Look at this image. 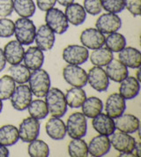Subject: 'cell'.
I'll return each mask as SVG.
<instances>
[{
    "label": "cell",
    "mask_w": 141,
    "mask_h": 157,
    "mask_svg": "<svg viewBox=\"0 0 141 157\" xmlns=\"http://www.w3.org/2000/svg\"><path fill=\"white\" fill-rule=\"evenodd\" d=\"M45 102L49 109V113L52 117H62L67 111V103L63 93L56 87L49 88L46 94Z\"/></svg>",
    "instance_id": "6da1fadb"
},
{
    "label": "cell",
    "mask_w": 141,
    "mask_h": 157,
    "mask_svg": "<svg viewBox=\"0 0 141 157\" xmlns=\"http://www.w3.org/2000/svg\"><path fill=\"white\" fill-rule=\"evenodd\" d=\"M29 88L36 97H44L50 88L49 74L42 68L33 71L28 79Z\"/></svg>",
    "instance_id": "7a4b0ae2"
},
{
    "label": "cell",
    "mask_w": 141,
    "mask_h": 157,
    "mask_svg": "<svg viewBox=\"0 0 141 157\" xmlns=\"http://www.w3.org/2000/svg\"><path fill=\"white\" fill-rule=\"evenodd\" d=\"M35 28L29 18H20L14 23V35L16 40L22 45H30L35 42Z\"/></svg>",
    "instance_id": "3957f363"
},
{
    "label": "cell",
    "mask_w": 141,
    "mask_h": 157,
    "mask_svg": "<svg viewBox=\"0 0 141 157\" xmlns=\"http://www.w3.org/2000/svg\"><path fill=\"white\" fill-rule=\"evenodd\" d=\"M45 22L49 29L57 35H62L69 29V22L64 13L58 8L52 7L46 12Z\"/></svg>",
    "instance_id": "277c9868"
},
{
    "label": "cell",
    "mask_w": 141,
    "mask_h": 157,
    "mask_svg": "<svg viewBox=\"0 0 141 157\" xmlns=\"http://www.w3.org/2000/svg\"><path fill=\"white\" fill-rule=\"evenodd\" d=\"M66 133L71 139H80L86 134L87 121L82 112H74L66 122Z\"/></svg>",
    "instance_id": "5b68a950"
},
{
    "label": "cell",
    "mask_w": 141,
    "mask_h": 157,
    "mask_svg": "<svg viewBox=\"0 0 141 157\" xmlns=\"http://www.w3.org/2000/svg\"><path fill=\"white\" fill-rule=\"evenodd\" d=\"M64 80L72 86L83 87L87 83V73L83 68L76 64H68L63 69Z\"/></svg>",
    "instance_id": "8992f818"
},
{
    "label": "cell",
    "mask_w": 141,
    "mask_h": 157,
    "mask_svg": "<svg viewBox=\"0 0 141 157\" xmlns=\"http://www.w3.org/2000/svg\"><path fill=\"white\" fill-rule=\"evenodd\" d=\"M62 57L67 64L80 65L87 61L89 52L83 45L73 44L69 45L63 49Z\"/></svg>",
    "instance_id": "52a82bcc"
},
{
    "label": "cell",
    "mask_w": 141,
    "mask_h": 157,
    "mask_svg": "<svg viewBox=\"0 0 141 157\" xmlns=\"http://www.w3.org/2000/svg\"><path fill=\"white\" fill-rule=\"evenodd\" d=\"M40 122L30 117L23 119L19 126V137L23 142L29 143L36 140L40 133Z\"/></svg>",
    "instance_id": "ba28073f"
},
{
    "label": "cell",
    "mask_w": 141,
    "mask_h": 157,
    "mask_svg": "<svg viewBox=\"0 0 141 157\" xmlns=\"http://www.w3.org/2000/svg\"><path fill=\"white\" fill-rule=\"evenodd\" d=\"M33 94L28 85L20 84L15 87L13 93L11 96V103L12 106L16 110L23 111L27 109L29 103L32 101Z\"/></svg>",
    "instance_id": "9c48e42d"
},
{
    "label": "cell",
    "mask_w": 141,
    "mask_h": 157,
    "mask_svg": "<svg viewBox=\"0 0 141 157\" xmlns=\"http://www.w3.org/2000/svg\"><path fill=\"white\" fill-rule=\"evenodd\" d=\"M110 144L119 153H131L136 146V140L129 133L123 132H114L110 135Z\"/></svg>",
    "instance_id": "30bf717a"
},
{
    "label": "cell",
    "mask_w": 141,
    "mask_h": 157,
    "mask_svg": "<svg viewBox=\"0 0 141 157\" xmlns=\"http://www.w3.org/2000/svg\"><path fill=\"white\" fill-rule=\"evenodd\" d=\"M87 82L94 90L105 92L109 86V78L104 69L101 66H93L87 73Z\"/></svg>",
    "instance_id": "8fae6325"
},
{
    "label": "cell",
    "mask_w": 141,
    "mask_h": 157,
    "mask_svg": "<svg viewBox=\"0 0 141 157\" xmlns=\"http://www.w3.org/2000/svg\"><path fill=\"white\" fill-rule=\"evenodd\" d=\"M122 27V20L116 13H107L101 14L95 22V28L102 34H111L116 32Z\"/></svg>",
    "instance_id": "7c38bea8"
},
{
    "label": "cell",
    "mask_w": 141,
    "mask_h": 157,
    "mask_svg": "<svg viewBox=\"0 0 141 157\" xmlns=\"http://www.w3.org/2000/svg\"><path fill=\"white\" fill-rule=\"evenodd\" d=\"M105 36L97 29H85L80 35V43L89 50H96L101 48L105 43Z\"/></svg>",
    "instance_id": "4fadbf2b"
},
{
    "label": "cell",
    "mask_w": 141,
    "mask_h": 157,
    "mask_svg": "<svg viewBox=\"0 0 141 157\" xmlns=\"http://www.w3.org/2000/svg\"><path fill=\"white\" fill-rule=\"evenodd\" d=\"M35 41L36 47L42 51H48L53 48L56 41V36L55 33L46 24L41 25L36 29Z\"/></svg>",
    "instance_id": "5bb4252c"
},
{
    "label": "cell",
    "mask_w": 141,
    "mask_h": 157,
    "mask_svg": "<svg viewBox=\"0 0 141 157\" xmlns=\"http://www.w3.org/2000/svg\"><path fill=\"white\" fill-rule=\"evenodd\" d=\"M125 109H126L125 99L122 97L119 93L111 94L106 100V114L112 117L113 119L124 114Z\"/></svg>",
    "instance_id": "9a60e30c"
},
{
    "label": "cell",
    "mask_w": 141,
    "mask_h": 157,
    "mask_svg": "<svg viewBox=\"0 0 141 157\" xmlns=\"http://www.w3.org/2000/svg\"><path fill=\"white\" fill-rule=\"evenodd\" d=\"M111 147L109 138L105 135L95 136L87 145L88 154L93 157H101L107 155Z\"/></svg>",
    "instance_id": "2e32d148"
},
{
    "label": "cell",
    "mask_w": 141,
    "mask_h": 157,
    "mask_svg": "<svg viewBox=\"0 0 141 157\" xmlns=\"http://www.w3.org/2000/svg\"><path fill=\"white\" fill-rule=\"evenodd\" d=\"M3 51L7 63H9L11 65L20 64L23 61L25 50L22 44L17 40H13L7 43Z\"/></svg>",
    "instance_id": "e0dca14e"
},
{
    "label": "cell",
    "mask_w": 141,
    "mask_h": 157,
    "mask_svg": "<svg viewBox=\"0 0 141 157\" xmlns=\"http://www.w3.org/2000/svg\"><path fill=\"white\" fill-rule=\"evenodd\" d=\"M92 125L99 134L110 136L116 131L115 122L112 117L105 113H100L92 120Z\"/></svg>",
    "instance_id": "ac0fdd59"
},
{
    "label": "cell",
    "mask_w": 141,
    "mask_h": 157,
    "mask_svg": "<svg viewBox=\"0 0 141 157\" xmlns=\"http://www.w3.org/2000/svg\"><path fill=\"white\" fill-rule=\"evenodd\" d=\"M115 126L120 132L126 133H134L139 131L140 122L139 119L131 114H122L118 117L115 118Z\"/></svg>",
    "instance_id": "d6986e66"
},
{
    "label": "cell",
    "mask_w": 141,
    "mask_h": 157,
    "mask_svg": "<svg viewBox=\"0 0 141 157\" xmlns=\"http://www.w3.org/2000/svg\"><path fill=\"white\" fill-rule=\"evenodd\" d=\"M23 61L30 71H35L42 68L44 62L43 51L38 47H29L24 53Z\"/></svg>",
    "instance_id": "ffe728a7"
},
{
    "label": "cell",
    "mask_w": 141,
    "mask_h": 157,
    "mask_svg": "<svg viewBox=\"0 0 141 157\" xmlns=\"http://www.w3.org/2000/svg\"><path fill=\"white\" fill-rule=\"evenodd\" d=\"M120 83L119 94L125 100L134 99L140 91V84L139 81L137 80L135 77L127 76L124 78Z\"/></svg>",
    "instance_id": "44dd1931"
},
{
    "label": "cell",
    "mask_w": 141,
    "mask_h": 157,
    "mask_svg": "<svg viewBox=\"0 0 141 157\" xmlns=\"http://www.w3.org/2000/svg\"><path fill=\"white\" fill-rule=\"evenodd\" d=\"M118 60L127 67L138 69L141 65V52L133 47H124L119 51Z\"/></svg>",
    "instance_id": "7402d4cb"
},
{
    "label": "cell",
    "mask_w": 141,
    "mask_h": 157,
    "mask_svg": "<svg viewBox=\"0 0 141 157\" xmlns=\"http://www.w3.org/2000/svg\"><path fill=\"white\" fill-rule=\"evenodd\" d=\"M45 130L49 138L54 140H62L66 135V126L60 117H52L45 124Z\"/></svg>",
    "instance_id": "603a6c76"
},
{
    "label": "cell",
    "mask_w": 141,
    "mask_h": 157,
    "mask_svg": "<svg viewBox=\"0 0 141 157\" xmlns=\"http://www.w3.org/2000/svg\"><path fill=\"white\" fill-rule=\"evenodd\" d=\"M106 73L114 82H121L129 74L128 67L118 59H114L106 65Z\"/></svg>",
    "instance_id": "cb8c5ba5"
},
{
    "label": "cell",
    "mask_w": 141,
    "mask_h": 157,
    "mask_svg": "<svg viewBox=\"0 0 141 157\" xmlns=\"http://www.w3.org/2000/svg\"><path fill=\"white\" fill-rule=\"evenodd\" d=\"M64 14L68 22L73 26H79L83 24L86 19V13L83 6L74 2L65 6Z\"/></svg>",
    "instance_id": "d4e9b609"
},
{
    "label": "cell",
    "mask_w": 141,
    "mask_h": 157,
    "mask_svg": "<svg viewBox=\"0 0 141 157\" xmlns=\"http://www.w3.org/2000/svg\"><path fill=\"white\" fill-rule=\"evenodd\" d=\"M20 140L19 131L13 124H5L0 127V145L11 147Z\"/></svg>",
    "instance_id": "484cf974"
},
{
    "label": "cell",
    "mask_w": 141,
    "mask_h": 157,
    "mask_svg": "<svg viewBox=\"0 0 141 157\" xmlns=\"http://www.w3.org/2000/svg\"><path fill=\"white\" fill-rule=\"evenodd\" d=\"M82 113L86 117L93 118L97 115L100 114L103 109V103L101 99L95 96H91L86 98L83 104L81 105Z\"/></svg>",
    "instance_id": "4316f807"
},
{
    "label": "cell",
    "mask_w": 141,
    "mask_h": 157,
    "mask_svg": "<svg viewBox=\"0 0 141 157\" xmlns=\"http://www.w3.org/2000/svg\"><path fill=\"white\" fill-rule=\"evenodd\" d=\"M64 96H65L67 106L72 109L81 107L85 100L86 99V94L82 89V87H76V86H72L71 88L68 89Z\"/></svg>",
    "instance_id": "83f0119b"
},
{
    "label": "cell",
    "mask_w": 141,
    "mask_h": 157,
    "mask_svg": "<svg viewBox=\"0 0 141 157\" xmlns=\"http://www.w3.org/2000/svg\"><path fill=\"white\" fill-rule=\"evenodd\" d=\"M90 61L95 66H106L113 58V52L107 47H101L96 50H93L89 56Z\"/></svg>",
    "instance_id": "f1b7e54d"
},
{
    "label": "cell",
    "mask_w": 141,
    "mask_h": 157,
    "mask_svg": "<svg viewBox=\"0 0 141 157\" xmlns=\"http://www.w3.org/2000/svg\"><path fill=\"white\" fill-rule=\"evenodd\" d=\"M13 10L21 18H30L35 14L36 7L33 0H13Z\"/></svg>",
    "instance_id": "f546056e"
},
{
    "label": "cell",
    "mask_w": 141,
    "mask_h": 157,
    "mask_svg": "<svg viewBox=\"0 0 141 157\" xmlns=\"http://www.w3.org/2000/svg\"><path fill=\"white\" fill-rule=\"evenodd\" d=\"M10 76L18 84H25L28 82L31 71L25 64H13L9 67Z\"/></svg>",
    "instance_id": "4dcf8cb0"
},
{
    "label": "cell",
    "mask_w": 141,
    "mask_h": 157,
    "mask_svg": "<svg viewBox=\"0 0 141 157\" xmlns=\"http://www.w3.org/2000/svg\"><path fill=\"white\" fill-rule=\"evenodd\" d=\"M28 109L30 117L38 120L44 119L49 115V109L45 101H42L41 99L31 101V102L28 105Z\"/></svg>",
    "instance_id": "1f68e13d"
},
{
    "label": "cell",
    "mask_w": 141,
    "mask_h": 157,
    "mask_svg": "<svg viewBox=\"0 0 141 157\" xmlns=\"http://www.w3.org/2000/svg\"><path fill=\"white\" fill-rule=\"evenodd\" d=\"M106 47L112 52H119L126 46V39L120 33L114 32L109 34L105 38Z\"/></svg>",
    "instance_id": "d6a6232c"
},
{
    "label": "cell",
    "mask_w": 141,
    "mask_h": 157,
    "mask_svg": "<svg viewBox=\"0 0 141 157\" xmlns=\"http://www.w3.org/2000/svg\"><path fill=\"white\" fill-rule=\"evenodd\" d=\"M68 154L70 157H86L88 155L87 144L81 138L72 139L68 144Z\"/></svg>",
    "instance_id": "836d02e7"
},
{
    "label": "cell",
    "mask_w": 141,
    "mask_h": 157,
    "mask_svg": "<svg viewBox=\"0 0 141 157\" xmlns=\"http://www.w3.org/2000/svg\"><path fill=\"white\" fill-rule=\"evenodd\" d=\"M28 152L31 157H48L49 155V147L47 143L36 139L29 142Z\"/></svg>",
    "instance_id": "e575fe53"
},
{
    "label": "cell",
    "mask_w": 141,
    "mask_h": 157,
    "mask_svg": "<svg viewBox=\"0 0 141 157\" xmlns=\"http://www.w3.org/2000/svg\"><path fill=\"white\" fill-rule=\"evenodd\" d=\"M16 87V82L9 75L0 78V100L6 101L11 98Z\"/></svg>",
    "instance_id": "d590c367"
},
{
    "label": "cell",
    "mask_w": 141,
    "mask_h": 157,
    "mask_svg": "<svg viewBox=\"0 0 141 157\" xmlns=\"http://www.w3.org/2000/svg\"><path fill=\"white\" fill-rule=\"evenodd\" d=\"M102 9L111 13H119L124 11V0H101Z\"/></svg>",
    "instance_id": "8d00e7d4"
},
{
    "label": "cell",
    "mask_w": 141,
    "mask_h": 157,
    "mask_svg": "<svg viewBox=\"0 0 141 157\" xmlns=\"http://www.w3.org/2000/svg\"><path fill=\"white\" fill-rule=\"evenodd\" d=\"M14 35V22L6 18L0 19V37L9 38Z\"/></svg>",
    "instance_id": "74e56055"
},
{
    "label": "cell",
    "mask_w": 141,
    "mask_h": 157,
    "mask_svg": "<svg viewBox=\"0 0 141 157\" xmlns=\"http://www.w3.org/2000/svg\"><path fill=\"white\" fill-rule=\"evenodd\" d=\"M83 7L86 13L96 16L102 11L101 0H84Z\"/></svg>",
    "instance_id": "f35d334b"
},
{
    "label": "cell",
    "mask_w": 141,
    "mask_h": 157,
    "mask_svg": "<svg viewBox=\"0 0 141 157\" xmlns=\"http://www.w3.org/2000/svg\"><path fill=\"white\" fill-rule=\"evenodd\" d=\"M124 6L134 17L140 15L141 0H124Z\"/></svg>",
    "instance_id": "ab89813d"
},
{
    "label": "cell",
    "mask_w": 141,
    "mask_h": 157,
    "mask_svg": "<svg viewBox=\"0 0 141 157\" xmlns=\"http://www.w3.org/2000/svg\"><path fill=\"white\" fill-rule=\"evenodd\" d=\"M13 12V0H0V17L6 18Z\"/></svg>",
    "instance_id": "60d3db41"
},
{
    "label": "cell",
    "mask_w": 141,
    "mask_h": 157,
    "mask_svg": "<svg viewBox=\"0 0 141 157\" xmlns=\"http://www.w3.org/2000/svg\"><path fill=\"white\" fill-rule=\"evenodd\" d=\"M56 0H36L37 7L41 11L47 12L48 10L55 6Z\"/></svg>",
    "instance_id": "b9f144b4"
},
{
    "label": "cell",
    "mask_w": 141,
    "mask_h": 157,
    "mask_svg": "<svg viewBox=\"0 0 141 157\" xmlns=\"http://www.w3.org/2000/svg\"><path fill=\"white\" fill-rule=\"evenodd\" d=\"M6 64V60L4 55V51L2 49H0V71H2L5 69Z\"/></svg>",
    "instance_id": "7bdbcfd3"
},
{
    "label": "cell",
    "mask_w": 141,
    "mask_h": 157,
    "mask_svg": "<svg viewBox=\"0 0 141 157\" xmlns=\"http://www.w3.org/2000/svg\"><path fill=\"white\" fill-rule=\"evenodd\" d=\"M9 156V150L7 147L0 145V157H8Z\"/></svg>",
    "instance_id": "ee69618b"
},
{
    "label": "cell",
    "mask_w": 141,
    "mask_h": 157,
    "mask_svg": "<svg viewBox=\"0 0 141 157\" xmlns=\"http://www.w3.org/2000/svg\"><path fill=\"white\" fill-rule=\"evenodd\" d=\"M133 153L136 155L137 157L141 156V144L139 142L136 143V146H135V148L133 150Z\"/></svg>",
    "instance_id": "f6af8a7d"
},
{
    "label": "cell",
    "mask_w": 141,
    "mask_h": 157,
    "mask_svg": "<svg viewBox=\"0 0 141 157\" xmlns=\"http://www.w3.org/2000/svg\"><path fill=\"white\" fill-rule=\"evenodd\" d=\"M56 2L60 5V6H67L70 4H72L74 2V0H56Z\"/></svg>",
    "instance_id": "bcb514c9"
},
{
    "label": "cell",
    "mask_w": 141,
    "mask_h": 157,
    "mask_svg": "<svg viewBox=\"0 0 141 157\" xmlns=\"http://www.w3.org/2000/svg\"><path fill=\"white\" fill-rule=\"evenodd\" d=\"M136 78L137 80H139V82L141 81V77H140V67L138 68V71H137V73H136Z\"/></svg>",
    "instance_id": "7dc6e473"
},
{
    "label": "cell",
    "mask_w": 141,
    "mask_h": 157,
    "mask_svg": "<svg viewBox=\"0 0 141 157\" xmlns=\"http://www.w3.org/2000/svg\"><path fill=\"white\" fill-rule=\"evenodd\" d=\"M3 109V102H2V100H0V113Z\"/></svg>",
    "instance_id": "c3c4849f"
}]
</instances>
